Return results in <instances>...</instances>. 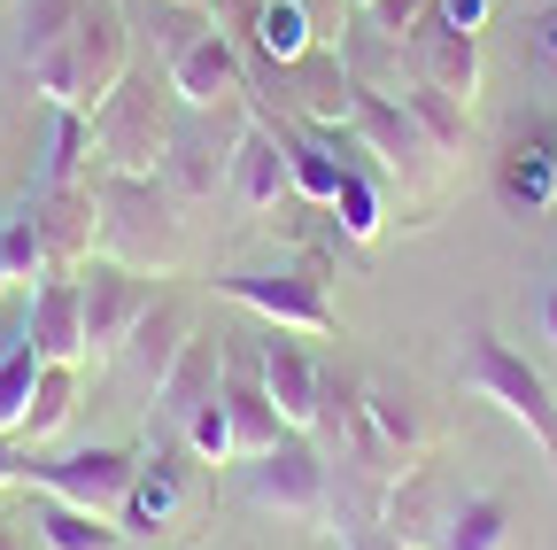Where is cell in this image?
Segmentation results:
<instances>
[{
	"instance_id": "cell-1",
	"label": "cell",
	"mask_w": 557,
	"mask_h": 550,
	"mask_svg": "<svg viewBox=\"0 0 557 550\" xmlns=\"http://www.w3.org/2000/svg\"><path fill=\"white\" fill-rule=\"evenodd\" d=\"M32 94H47V109H101L109 86L132 71V16L116 0H86V16L70 24L54 47H39L32 62Z\"/></svg>"
},
{
	"instance_id": "cell-2",
	"label": "cell",
	"mask_w": 557,
	"mask_h": 550,
	"mask_svg": "<svg viewBox=\"0 0 557 550\" xmlns=\"http://www.w3.org/2000/svg\"><path fill=\"white\" fill-rule=\"evenodd\" d=\"M94 201H101V256L109 264H132V271H148V280H163V271L186 256V218H178L163 179L101 171Z\"/></svg>"
},
{
	"instance_id": "cell-3",
	"label": "cell",
	"mask_w": 557,
	"mask_h": 550,
	"mask_svg": "<svg viewBox=\"0 0 557 550\" xmlns=\"http://www.w3.org/2000/svg\"><path fill=\"white\" fill-rule=\"evenodd\" d=\"M171 124H178V94H171V71H132L109 86V101L94 109V148H101V171H139L156 179L163 171V148H171Z\"/></svg>"
},
{
	"instance_id": "cell-4",
	"label": "cell",
	"mask_w": 557,
	"mask_h": 550,
	"mask_svg": "<svg viewBox=\"0 0 557 550\" xmlns=\"http://www.w3.org/2000/svg\"><path fill=\"white\" fill-rule=\"evenodd\" d=\"M457 380H465L480 403H496L504 419H519V427L534 435L549 480H557V395H549L542 365H527L496 326H472V333H465V365H457Z\"/></svg>"
},
{
	"instance_id": "cell-5",
	"label": "cell",
	"mask_w": 557,
	"mask_h": 550,
	"mask_svg": "<svg viewBox=\"0 0 557 550\" xmlns=\"http://www.w3.org/2000/svg\"><path fill=\"white\" fill-rule=\"evenodd\" d=\"M240 109H186L178 101V124H171V148H163V186L178 210H201V201L225 194V171H233V140H240Z\"/></svg>"
},
{
	"instance_id": "cell-6",
	"label": "cell",
	"mask_w": 557,
	"mask_h": 550,
	"mask_svg": "<svg viewBox=\"0 0 557 550\" xmlns=\"http://www.w3.org/2000/svg\"><path fill=\"white\" fill-rule=\"evenodd\" d=\"M201 457L186 450V435H171V442H156L148 457H139V480H132V497H124V512H116V527L132 535V542H156V535H171L194 504H201Z\"/></svg>"
},
{
	"instance_id": "cell-7",
	"label": "cell",
	"mask_w": 557,
	"mask_h": 550,
	"mask_svg": "<svg viewBox=\"0 0 557 550\" xmlns=\"http://www.w3.org/2000/svg\"><path fill=\"white\" fill-rule=\"evenodd\" d=\"M132 480H139V450L124 442H86V450H62V457H39L32 450V473H24V489L39 497H62V504H86V512H124L132 497Z\"/></svg>"
},
{
	"instance_id": "cell-8",
	"label": "cell",
	"mask_w": 557,
	"mask_h": 550,
	"mask_svg": "<svg viewBox=\"0 0 557 550\" xmlns=\"http://www.w3.org/2000/svg\"><path fill=\"white\" fill-rule=\"evenodd\" d=\"M218 295L287 326V333H341L333 303H325V280L310 264H263V271H218Z\"/></svg>"
},
{
	"instance_id": "cell-9",
	"label": "cell",
	"mask_w": 557,
	"mask_h": 550,
	"mask_svg": "<svg viewBox=\"0 0 557 550\" xmlns=\"http://www.w3.org/2000/svg\"><path fill=\"white\" fill-rule=\"evenodd\" d=\"M457 504H465V489L449 480V465H434V457H410V465L387 480V489H380L372 527H380V535H395L403 550H442V535H449Z\"/></svg>"
},
{
	"instance_id": "cell-10",
	"label": "cell",
	"mask_w": 557,
	"mask_h": 550,
	"mask_svg": "<svg viewBox=\"0 0 557 550\" xmlns=\"http://www.w3.org/2000/svg\"><path fill=\"white\" fill-rule=\"evenodd\" d=\"M248 504H256V512H278V520H325V504H333V465H325V450L295 427L278 450L248 457Z\"/></svg>"
},
{
	"instance_id": "cell-11",
	"label": "cell",
	"mask_w": 557,
	"mask_h": 550,
	"mask_svg": "<svg viewBox=\"0 0 557 550\" xmlns=\"http://www.w3.org/2000/svg\"><path fill=\"white\" fill-rule=\"evenodd\" d=\"M148 303H156V280H148V271H132V264H109V256H94V264L78 271L86 357H94V365H116V350L132 341V326L148 318Z\"/></svg>"
},
{
	"instance_id": "cell-12",
	"label": "cell",
	"mask_w": 557,
	"mask_h": 550,
	"mask_svg": "<svg viewBox=\"0 0 557 550\" xmlns=\"http://www.w3.org/2000/svg\"><path fill=\"white\" fill-rule=\"evenodd\" d=\"M171 94L186 101V109H248V54H240V39H225L218 24H209L194 47H178L171 62Z\"/></svg>"
},
{
	"instance_id": "cell-13",
	"label": "cell",
	"mask_w": 557,
	"mask_h": 550,
	"mask_svg": "<svg viewBox=\"0 0 557 550\" xmlns=\"http://www.w3.org/2000/svg\"><path fill=\"white\" fill-rule=\"evenodd\" d=\"M101 179V171H94ZM94 179L86 186H32V218H39V248H47V271H86L101 256V201H94Z\"/></svg>"
},
{
	"instance_id": "cell-14",
	"label": "cell",
	"mask_w": 557,
	"mask_h": 550,
	"mask_svg": "<svg viewBox=\"0 0 557 550\" xmlns=\"http://www.w3.org/2000/svg\"><path fill=\"white\" fill-rule=\"evenodd\" d=\"M403 71L410 78H426V86H442L449 101H480V32H457L449 16H418L410 32H403Z\"/></svg>"
},
{
	"instance_id": "cell-15",
	"label": "cell",
	"mask_w": 557,
	"mask_h": 550,
	"mask_svg": "<svg viewBox=\"0 0 557 550\" xmlns=\"http://www.w3.org/2000/svg\"><path fill=\"white\" fill-rule=\"evenodd\" d=\"M256 357H263V388H271V403H278V419L302 427V435H318V411H325V372H318V357L302 350V341H287V326H271Z\"/></svg>"
},
{
	"instance_id": "cell-16",
	"label": "cell",
	"mask_w": 557,
	"mask_h": 550,
	"mask_svg": "<svg viewBox=\"0 0 557 550\" xmlns=\"http://www.w3.org/2000/svg\"><path fill=\"white\" fill-rule=\"evenodd\" d=\"M225 194L240 201V210H278V201L295 194V179H287V132H278V124H240Z\"/></svg>"
},
{
	"instance_id": "cell-17",
	"label": "cell",
	"mask_w": 557,
	"mask_h": 550,
	"mask_svg": "<svg viewBox=\"0 0 557 550\" xmlns=\"http://www.w3.org/2000/svg\"><path fill=\"white\" fill-rule=\"evenodd\" d=\"M496 201H504L511 218H542L549 201H557V124H534V132H519V140L504 148Z\"/></svg>"
},
{
	"instance_id": "cell-18",
	"label": "cell",
	"mask_w": 557,
	"mask_h": 550,
	"mask_svg": "<svg viewBox=\"0 0 557 550\" xmlns=\"http://www.w3.org/2000/svg\"><path fill=\"white\" fill-rule=\"evenodd\" d=\"M32 350L47 365H86V310H78V271H47L32 280Z\"/></svg>"
},
{
	"instance_id": "cell-19",
	"label": "cell",
	"mask_w": 557,
	"mask_h": 550,
	"mask_svg": "<svg viewBox=\"0 0 557 550\" xmlns=\"http://www.w3.org/2000/svg\"><path fill=\"white\" fill-rule=\"evenodd\" d=\"M218 380H225V341L218 333H186V350L171 357V372L156 380V411H163V427L178 435L186 419H194V411L209 403V395H218Z\"/></svg>"
},
{
	"instance_id": "cell-20",
	"label": "cell",
	"mask_w": 557,
	"mask_h": 550,
	"mask_svg": "<svg viewBox=\"0 0 557 550\" xmlns=\"http://www.w3.org/2000/svg\"><path fill=\"white\" fill-rule=\"evenodd\" d=\"M186 333H194V310H186L178 295H156V303H148V318L132 326V341L116 350V365L156 395V380H163V372H171V357L186 350Z\"/></svg>"
},
{
	"instance_id": "cell-21",
	"label": "cell",
	"mask_w": 557,
	"mask_h": 550,
	"mask_svg": "<svg viewBox=\"0 0 557 550\" xmlns=\"http://www.w3.org/2000/svg\"><path fill=\"white\" fill-rule=\"evenodd\" d=\"M32 535H39L47 550H132V535H124L109 512L62 504V497H39V489H32Z\"/></svg>"
},
{
	"instance_id": "cell-22",
	"label": "cell",
	"mask_w": 557,
	"mask_h": 550,
	"mask_svg": "<svg viewBox=\"0 0 557 550\" xmlns=\"http://www.w3.org/2000/svg\"><path fill=\"white\" fill-rule=\"evenodd\" d=\"M70 411H78V365H39L32 380V403H24V419H16V442L39 450L70 427Z\"/></svg>"
},
{
	"instance_id": "cell-23",
	"label": "cell",
	"mask_w": 557,
	"mask_h": 550,
	"mask_svg": "<svg viewBox=\"0 0 557 550\" xmlns=\"http://www.w3.org/2000/svg\"><path fill=\"white\" fill-rule=\"evenodd\" d=\"M94 171H101L94 117H86V109H54V140H47V171H39V186H86Z\"/></svg>"
},
{
	"instance_id": "cell-24",
	"label": "cell",
	"mask_w": 557,
	"mask_h": 550,
	"mask_svg": "<svg viewBox=\"0 0 557 550\" xmlns=\"http://www.w3.org/2000/svg\"><path fill=\"white\" fill-rule=\"evenodd\" d=\"M403 94V109L418 117V132L442 148V156H465V124H472V109L465 101H449L442 86H426V78H410V86H395Z\"/></svg>"
},
{
	"instance_id": "cell-25",
	"label": "cell",
	"mask_w": 557,
	"mask_h": 550,
	"mask_svg": "<svg viewBox=\"0 0 557 550\" xmlns=\"http://www.w3.org/2000/svg\"><path fill=\"white\" fill-rule=\"evenodd\" d=\"M333 225L348 233V241H380V186H372V163H357V156H341V194H333Z\"/></svg>"
},
{
	"instance_id": "cell-26",
	"label": "cell",
	"mask_w": 557,
	"mask_h": 550,
	"mask_svg": "<svg viewBox=\"0 0 557 550\" xmlns=\"http://www.w3.org/2000/svg\"><path fill=\"white\" fill-rule=\"evenodd\" d=\"M504 542H511V504L487 497V489H465V504H457L442 550H504Z\"/></svg>"
},
{
	"instance_id": "cell-27",
	"label": "cell",
	"mask_w": 557,
	"mask_h": 550,
	"mask_svg": "<svg viewBox=\"0 0 557 550\" xmlns=\"http://www.w3.org/2000/svg\"><path fill=\"white\" fill-rule=\"evenodd\" d=\"M139 24L156 32V47H163V62H171L178 47H194L218 16H209V9H186V0H139Z\"/></svg>"
},
{
	"instance_id": "cell-28",
	"label": "cell",
	"mask_w": 557,
	"mask_h": 550,
	"mask_svg": "<svg viewBox=\"0 0 557 550\" xmlns=\"http://www.w3.org/2000/svg\"><path fill=\"white\" fill-rule=\"evenodd\" d=\"M39 350H32V333L24 341H9V357H0V435H16V419H24V403H32V380H39Z\"/></svg>"
},
{
	"instance_id": "cell-29",
	"label": "cell",
	"mask_w": 557,
	"mask_h": 550,
	"mask_svg": "<svg viewBox=\"0 0 557 550\" xmlns=\"http://www.w3.org/2000/svg\"><path fill=\"white\" fill-rule=\"evenodd\" d=\"M0 264H9V280H47V248H39L32 201H24L16 218H0Z\"/></svg>"
},
{
	"instance_id": "cell-30",
	"label": "cell",
	"mask_w": 557,
	"mask_h": 550,
	"mask_svg": "<svg viewBox=\"0 0 557 550\" xmlns=\"http://www.w3.org/2000/svg\"><path fill=\"white\" fill-rule=\"evenodd\" d=\"M78 16H86V0H24V62H32L39 47H54Z\"/></svg>"
},
{
	"instance_id": "cell-31",
	"label": "cell",
	"mask_w": 557,
	"mask_h": 550,
	"mask_svg": "<svg viewBox=\"0 0 557 550\" xmlns=\"http://www.w3.org/2000/svg\"><path fill=\"white\" fill-rule=\"evenodd\" d=\"M178 435H186V450H194L201 465H225V457H233V427H225V403H218V395H209Z\"/></svg>"
},
{
	"instance_id": "cell-32",
	"label": "cell",
	"mask_w": 557,
	"mask_h": 550,
	"mask_svg": "<svg viewBox=\"0 0 557 550\" xmlns=\"http://www.w3.org/2000/svg\"><path fill=\"white\" fill-rule=\"evenodd\" d=\"M426 9H434V0H372V9H357V16H364L372 32H387V39H403V32H410L418 16H426Z\"/></svg>"
},
{
	"instance_id": "cell-33",
	"label": "cell",
	"mask_w": 557,
	"mask_h": 550,
	"mask_svg": "<svg viewBox=\"0 0 557 550\" xmlns=\"http://www.w3.org/2000/svg\"><path fill=\"white\" fill-rule=\"evenodd\" d=\"M295 9L310 16V32H318V39H341V24L357 16V0H295Z\"/></svg>"
},
{
	"instance_id": "cell-34",
	"label": "cell",
	"mask_w": 557,
	"mask_h": 550,
	"mask_svg": "<svg viewBox=\"0 0 557 550\" xmlns=\"http://www.w3.org/2000/svg\"><path fill=\"white\" fill-rule=\"evenodd\" d=\"M256 9H263V0H209L218 32H225V39H240V47H248V32H256Z\"/></svg>"
},
{
	"instance_id": "cell-35",
	"label": "cell",
	"mask_w": 557,
	"mask_h": 550,
	"mask_svg": "<svg viewBox=\"0 0 557 550\" xmlns=\"http://www.w3.org/2000/svg\"><path fill=\"white\" fill-rule=\"evenodd\" d=\"M24 473H32V450L16 435H0V489H24Z\"/></svg>"
},
{
	"instance_id": "cell-36",
	"label": "cell",
	"mask_w": 557,
	"mask_h": 550,
	"mask_svg": "<svg viewBox=\"0 0 557 550\" xmlns=\"http://www.w3.org/2000/svg\"><path fill=\"white\" fill-rule=\"evenodd\" d=\"M434 16H449L457 32H480L487 24V0H434Z\"/></svg>"
},
{
	"instance_id": "cell-37",
	"label": "cell",
	"mask_w": 557,
	"mask_h": 550,
	"mask_svg": "<svg viewBox=\"0 0 557 550\" xmlns=\"http://www.w3.org/2000/svg\"><path fill=\"white\" fill-rule=\"evenodd\" d=\"M341 550H403V542H395V535H380V527L364 520V527H341Z\"/></svg>"
},
{
	"instance_id": "cell-38",
	"label": "cell",
	"mask_w": 557,
	"mask_h": 550,
	"mask_svg": "<svg viewBox=\"0 0 557 550\" xmlns=\"http://www.w3.org/2000/svg\"><path fill=\"white\" fill-rule=\"evenodd\" d=\"M534 32H542V54L557 62V0H542V24H534Z\"/></svg>"
},
{
	"instance_id": "cell-39",
	"label": "cell",
	"mask_w": 557,
	"mask_h": 550,
	"mask_svg": "<svg viewBox=\"0 0 557 550\" xmlns=\"http://www.w3.org/2000/svg\"><path fill=\"white\" fill-rule=\"evenodd\" d=\"M542 341H549V350H557V280L542 288Z\"/></svg>"
},
{
	"instance_id": "cell-40",
	"label": "cell",
	"mask_w": 557,
	"mask_h": 550,
	"mask_svg": "<svg viewBox=\"0 0 557 550\" xmlns=\"http://www.w3.org/2000/svg\"><path fill=\"white\" fill-rule=\"evenodd\" d=\"M0 550H16V535H9V527H0Z\"/></svg>"
},
{
	"instance_id": "cell-41",
	"label": "cell",
	"mask_w": 557,
	"mask_h": 550,
	"mask_svg": "<svg viewBox=\"0 0 557 550\" xmlns=\"http://www.w3.org/2000/svg\"><path fill=\"white\" fill-rule=\"evenodd\" d=\"M186 9H209V0H186Z\"/></svg>"
},
{
	"instance_id": "cell-42",
	"label": "cell",
	"mask_w": 557,
	"mask_h": 550,
	"mask_svg": "<svg viewBox=\"0 0 557 550\" xmlns=\"http://www.w3.org/2000/svg\"><path fill=\"white\" fill-rule=\"evenodd\" d=\"M357 9H372V0H357Z\"/></svg>"
}]
</instances>
